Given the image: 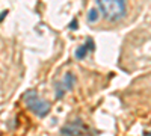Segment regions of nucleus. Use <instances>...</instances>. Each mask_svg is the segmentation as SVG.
I'll use <instances>...</instances> for the list:
<instances>
[{
    "label": "nucleus",
    "instance_id": "nucleus-1",
    "mask_svg": "<svg viewBox=\"0 0 151 136\" xmlns=\"http://www.w3.org/2000/svg\"><path fill=\"white\" fill-rule=\"evenodd\" d=\"M95 2L106 20L115 23L125 17V12H127V2L125 0H95Z\"/></svg>",
    "mask_w": 151,
    "mask_h": 136
},
{
    "label": "nucleus",
    "instance_id": "nucleus-2",
    "mask_svg": "<svg viewBox=\"0 0 151 136\" xmlns=\"http://www.w3.org/2000/svg\"><path fill=\"white\" fill-rule=\"evenodd\" d=\"M24 101H26L27 107L32 110L33 114H36L38 117H45L50 112V104L48 101H45L44 98H41L35 91H27L24 94Z\"/></svg>",
    "mask_w": 151,
    "mask_h": 136
},
{
    "label": "nucleus",
    "instance_id": "nucleus-3",
    "mask_svg": "<svg viewBox=\"0 0 151 136\" xmlns=\"http://www.w3.org/2000/svg\"><path fill=\"white\" fill-rule=\"evenodd\" d=\"M60 133L64 136H80L83 133V126L80 121H76V122H71V124H67L62 127Z\"/></svg>",
    "mask_w": 151,
    "mask_h": 136
},
{
    "label": "nucleus",
    "instance_id": "nucleus-4",
    "mask_svg": "<svg viewBox=\"0 0 151 136\" xmlns=\"http://www.w3.org/2000/svg\"><path fill=\"white\" fill-rule=\"evenodd\" d=\"M91 50H94V41L89 38L86 44L80 45L77 50H76V58H77V59H83L88 55V52H91Z\"/></svg>",
    "mask_w": 151,
    "mask_h": 136
},
{
    "label": "nucleus",
    "instance_id": "nucleus-5",
    "mask_svg": "<svg viewBox=\"0 0 151 136\" xmlns=\"http://www.w3.org/2000/svg\"><path fill=\"white\" fill-rule=\"evenodd\" d=\"M62 85H64L65 89H73V86H74V76H73V73H67L65 74L64 80H62Z\"/></svg>",
    "mask_w": 151,
    "mask_h": 136
},
{
    "label": "nucleus",
    "instance_id": "nucleus-6",
    "mask_svg": "<svg viewBox=\"0 0 151 136\" xmlns=\"http://www.w3.org/2000/svg\"><path fill=\"white\" fill-rule=\"evenodd\" d=\"M97 20H98V11H97V8L89 9V12H88V21L92 24V23H95Z\"/></svg>",
    "mask_w": 151,
    "mask_h": 136
},
{
    "label": "nucleus",
    "instance_id": "nucleus-7",
    "mask_svg": "<svg viewBox=\"0 0 151 136\" xmlns=\"http://www.w3.org/2000/svg\"><path fill=\"white\" fill-rule=\"evenodd\" d=\"M70 29H77V21H76V20L70 23Z\"/></svg>",
    "mask_w": 151,
    "mask_h": 136
},
{
    "label": "nucleus",
    "instance_id": "nucleus-8",
    "mask_svg": "<svg viewBox=\"0 0 151 136\" xmlns=\"http://www.w3.org/2000/svg\"><path fill=\"white\" fill-rule=\"evenodd\" d=\"M5 15H6V11H5V12H3V14H2V15H0V21H2V18H3V17H5Z\"/></svg>",
    "mask_w": 151,
    "mask_h": 136
},
{
    "label": "nucleus",
    "instance_id": "nucleus-9",
    "mask_svg": "<svg viewBox=\"0 0 151 136\" xmlns=\"http://www.w3.org/2000/svg\"><path fill=\"white\" fill-rule=\"evenodd\" d=\"M144 136H151V132H145V133H144Z\"/></svg>",
    "mask_w": 151,
    "mask_h": 136
}]
</instances>
